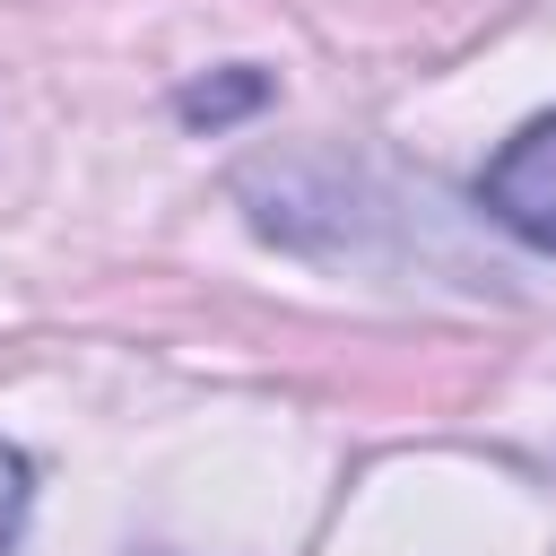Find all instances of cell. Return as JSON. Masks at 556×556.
Segmentation results:
<instances>
[{"label":"cell","mask_w":556,"mask_h":556,"mask_svg":"<svg viewBox=\"0 0 556 556\" xmlns=\"http://www.w3.org/2000/svg\"><path fill=\"white\" fill-rule=\"evenodd\" d=\"M261 96H269V78H261V70H226V78L182 87L174 104H182V122H235V113H252Z\"/></svg>","instance_id":"2"},{"label":"cell","mask_w":556,"mask_h":556,"mask_svg":"<svg viewBox=\"0 0 556 556\" xmlns=\"http://www.w3.org/2000/svg\"><path fill=\"white\" fill-rule=\"evenodd\" d=\"M26 513H35V460H26L17 443H0V556H17Z\"/></svg>","instance_id":"3"},{"label":"cell","mask_w":556,"mask_h":556,"mask_svg":"<svg viewBox=\"0 0 556 556\" xmlns=\"http://www.w3.org/2000/svg\"><path fill=\"white\" fill-rule=\"evenodd\" d=\"M478 208H486L513 243L556 252V113L521 122V130L486 156V174H478Z\"/></svg>","instance_id":"1"}]
</instances>
